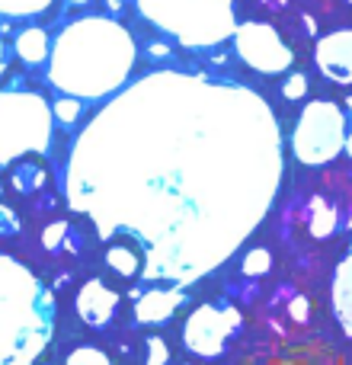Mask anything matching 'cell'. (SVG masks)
I'll list each match as a JSON object with an SVG mask.
<instances>
[{
    "mask_svg": "<svg viewBox=\"0 0 352 365\" xmlns=\"http://www.w3.org/2000/svg\"><path fill=\"white\" fill-rule=\"evenodd\" d=\"M231 38H234V48H237L240 61L250 64L259 74H282L295 61L291 48L282 42L276 26H269V23H257V19L240 23Z\"/></svg>",
    "mask_w": 352,
    "mask_h": 365,
    "instance_id": "ba28073f",
    "label": "cell"
},
{
    "mask_svg": "<svg viewBox=\"0 0 352 365\" xmlns=\"http://www.w3.org/2000/svg\"><path fill=\"white\" fill-rule=\"evenodd\" d=\"M186 302V292L173 289V285H154V289H145L138 295L135 292V321L138 324H164L180 311V304Z\"/></svg>",
    "mask_w": 352,
    "mask_h": 365,
    "instance_id": "8fae6325",
    "label": "cell"
},
{
    "mask_svg": "<svg viewBox=\"0 0 352 365\" xmlns=\"http://www.w3.org/2000/svg\"><path fill=\"white\" fill-rule=\"evenodd\" d=\"M282 173V128L257 90L154 71L77 135L64 199L100 240L138 244L145 282L186 285L263 225Z\"/></svg>",
    "mask_w": 352,
    "mask_h": 365,
    "instance_id": "6da1fadb",
    "label": "cell"
},
{
    "mask_svg": "<svg viewBox=\"0 0 352 365\" xmlns=\"http://www.w3.org/2000/svg\"><path fill=\"white\" fill-rule=\"evenodd\" d=\"M240 327H244V317L231 304H199L182 324V343L189 353L214 359L224 353V346Z\"/></svg>",
    "mask_w": 352,
    "mask_h": 365,
    "instance_id": "52a82bcc",
    "label": "cell"
},
{
    "mask_svg": "<svg viewBox=\"0 0 352 365\" xmlns=\"http://www.w3.org/2000/svg\"><path fill=\"white\" fill-rule=\"evenodd\" d=\"M4 71H6V48H4V42H0V77H4Z\"/></svg>",
    "mask_w": 352,
    "mask_h": 365,
    "instance_id": "484cf974",
    "label": "cell"
},
{
    "mask_svg": "<svg viewBox=\"0 0 352 365\" xmlns=\"http://www.w3.org/2000/svg\"><path fill=\"white\" fill-rule=\"evenodd\" d=\"M45 182V173L38 170L36 164H23V167H16V170H13V189H16V192H36L38 186H42Z\"/></svg>",
    "mask_w": 352,
    "mask_h": 365,
    "instance_id": "e0dca14e",
    "label": "cell"
},
{
    "mask_svg": "<svg viewBox=\"0 0 352 365\" xmlns=\"http://www.w3.org/2000/svg\"><path fill=\"white\" fill-rule=\"evenodd\" d=\"M333 314L343 334L352 336V257L346 253L333 272Z\"/></svg>",
    "mask_w": 352,
    "mask_h": 365,
    "instance_id": "7c38bea8",
    "label": "cell"
},
{
    "mask_svg": "<svg viewBox=\"0 0 352 365\" xmlns=\"http://www.w3.org/2000/svg\"><path fill=\"white\" fill-rule=\"evenodd\" d=\"M272 269V253L266 250V247H257V250H250L244 257V263H240V272L244 276H266V272Z\"/></svg>",
    "mask_w": 352,
    "mask_h": 365,
    "instance_id": "ac0fdd59",
    "label": "cell"
},
{
    "mask_svg": "<svg viewBox=\"0 0 352 365\" xmlns=\"http://www.w3.org/2000/svg\"><path fill=\"white\" fill-rule=\"evenodd\" d=\"M304 93H308V77H304V74H291L289 81L282 83V96H285V100H301Z\"/></svg>",
    "mask_w": 352,
    "mask_h": 365,
    "instance_id": "603a6c76",
    "label": "cell"
},
{
    "mask_svg": "<svg viewBox=\"0 0 352 365\" xmlns=\"http://www.w3.org/2000/svg\"><path fill=\"white\" fill-rule=\"evenodd\" d=\"M314 61L327 81L346 87L352 81V29H336L323 36L314 48Z\"/></svg>",
    "mask_w": 352,
    "mask_h": 365,
    "instance_id": "9c48e42d",
    "label": "cell"
},
{
    "mask_svg": "<svg viewBox=\"0 0 352 365\" xmlns=\"http://www.w3.org/2000/svg\"><path fill=\"white\" fill-rule=\"evenodd\" d=\"M349 141L346 113L333 100H314L301 109L298 125L291 132V151L301 164L323 167L340 158V151Z\"/></svg>",
    "mask_w": 352,
    "mask_h": 365,
    "instance_id": "8992f818",
    "label": "cell"
},
{
    "mask_svg": "<svg viewBox=\"0 0 352 365\" xmlns=\"http://www.w3.org/2000/svg\"><path fill=\"white\" fill-rule=\"evenodd\" d=\"M308 308H311V302H308V298H295V302H291L289 304V314L291 317H295V321H308Z\"/></svg>",
    "mask_w": 352,
    "mask_h": 365,
    "instance_id": "d4e9b609",
    "label": "cell"
},
{
    "mask_svg": "<svg viewBox=\"0 0 352 365\" xmlns=\"http://www.w3.org/2000/svg\"><path fill=\"white\" fill-rule=\"evenodd\" d=\"M138 61L132 32L109 16L74 19L48 48V81L81 103L119 93Z\"/></svg>",
    "mask_w": 352,
    "mask_h": 365,
    "instance_id": "7a4b0ae2",
    "label": "cell"
},
{
    "mask_svg": "<svg viewBox=\"0 0 352 365\" xmlns=\"http://www.w3.org/2000/svg\"><path fill=\"white\" fill-rule=\"evenodd\" d=\"M51 106L42 93L26 87L0 90V167L26 158L45 154L51 145Z\"/></svg>",
    "mask_w": 352,
    "mask_h": 365,
    "instance_id": "5b68a950",
    "label": "cell"
},
{
    "mask_svg": "<svg viewBox=\"0 0 352 365\" xmlns=\"http://www.w3.org/2000/svg\"><path fill=\"white\" fill-rule=\"evenodd\" d=\"M106 266L113 272H119V276L132 279V276H138V272H141V257H138V250H135V247L113 244L106 250Z\"/></svg>",
    "mask_w": 352,
    "mask_h": 365,
    "instance_id": "5bb4252c",
    "label": "cell"
},
{
    "mask_svg": "<svg viewBox=\"0 0 352 365\" xmlns=\"http://www.w3.org/2000/svg\"><path fill=\"white\" fill-rule=\"evenodd\" d=\"M138 13L186 48H212L234 36V0H135Z\"/></svg>",
    "mask_w": 352,
    "mask_h": 365,
    "instance_id": "277c9868",
    "label": "cell"
},
{
    "mask_svg": "<svg viewBox=\"0 0 352 365\" xmlns=\"http://www.w3.org/2000/svg\"><path fill=\"white\" fill-rule=\"evenodd\" d=\"M83 113V103L74 100V96H61V100L51 106V119H58L61 125H74Z\"/></svg>",
    "mask_w": 352,
    "mask_h": 365,
    "instance_id": "d6986e66",
    "label": "cell"
},
{
    "mask_svg": "<svg viewBox=\"0 0 352 365\" xmlns=\"http://www.w3.org/2000/svg\"><path fill=\"white\" fill-rule=\"evenodd\" d=\"M48 36L45 29H23L16 36V55L23 58L26 64H42L48 61Z\"/></svg>",
    "mask_w": 352,
    "mask_h": 365,
    "instance_id": "4fadbf2b",
    "label": "cell"
},
{
    "mask_svg": "<svg viewBox=\"0 0 352 365\" xmlns=\"http://www.w3.org/2000/svg\"><path fill=\"white\" fill-rule=\"evenodd\" d=\"M55 0H0V16L6 19H26L45 13Z\"/></svg>",
    "mask_w": 352,
    "mask_h": 365,
    "instance_id": "2e32d148",
    "label": "cell"
},
{
    "mask_svg": "<svg viewBox=\"0 0 352 365\" xmlns=\"http://www.w3.org/2000/svg\"><path fill=\"white\" fill-rule=\"evenodd\" d=\"M64 365H109V356L103 353V349H96V346H81V349H74V353L68 356V362Z\"/></svg>",
    "mask_w": 352,
    "mask_h": 365,
    "instance_id": "44dd1931",
    "label": "cell"
},
{
    "mask_svg": "<svg viewBox=\"0 0 352 365\" xmlns=\"http://www.w3.org/2000/svg\"><path fill=\"white\" fill-rule=\"evenodd\" d=\"M71 6H83V4H90V0H68Z\"/></svg>",
    "mask_w": 352,
    "mask_h": 365,
    "instance_id": "83f0119b",
    "label": "cell"
},
{
    "mask_svg": "<svg viewBox=\"0 0 352 365\" xmlns=\"http://www.w3.org/2000/svg\"><path fill=\"white\" fill-rule=\"evenodd\" d=\"M19 231V218L13 215V208L0 205V237H13Z\"/></svg>",
    "mask_w": 352,
    "mask_h": 365,
    "instance_id": "cb8c5ba5",
    "label": "cell"
},
{
    "mask_svg": "<svg viewBox=\"0 0 352 365\" xmlns=\"http://www.w3.org/2000/svg\"><path fill=\"white\" fill-rule=\"evenodd\" d=\"M55 330V295L19 259L0 253V365H32Z\"/></svg>",
    "mask_w": 352,
    "mask_h": 365,
    "instance_id": "3957f363",
    "label": "cell"
},
{
    "mask_svg": "<svg viewBox=\"0 0 352 365\" xmlns=\"http://www.w3.org/2000/svg\"><path fill=\"white\" fill-rule=\"evenodd\" d=\"M109 10H113V13L122 10V0H109Z\"/></svg>",
    "mask_w": 352,
    "mask_h": 365,
    "instance_id": "4316f807",
    "label": "cell"
},
{
    "mask_svg": "<svg viewBox=\"0 0 352 365\" xmlns=\"http://www.w3.org/2000/svg\"><path fill=\"white\" fill-rule=\"evenodd\" d=\"M71 225L68 221H55V225H48L45 227V234H42V244H45V250H51V253H58L61 247H71Z\"/></svg>",
    "mask_w": 352,
    "mask_h": 365,
    "instance_id": "ffe728a7",
    "label": "cell"
},
{
    "mask_svg": "<svg viewBox=\"0 0 352 365\" xmlns=\"http://www.w3.org/2000/svg\"><path fill=\"white\" fill-rule=\"evenodd\" d=\"M147 362L145 365H167L170 362V346L164 343V336H147Z\"/></svg>",
    "mask_w": 352,
    "mask_h": 365,
    "instance_id": "7402d4cb",
    "label": "cell"
},
{
    "mask_svg": "<svg viewBox=\"0 0 352 365\" xmlns=\"http://www.w3.org/2000/svg\"><path fill=\"white\" fill-rule=\"evenodd\" d=\"M282 365H291V362H282Z\"/></svg>",
    "mask_w": 352,
    "mask_h": 365,
    "instance_id": "f1b7e54d",
    "label": "cell"
},
{
    "mask_svg": "<svg viewBox=\"0 0 352 365\" xmlns=\"http://www.w3.org/2000/svg\"><path fill=\"white\" fill-rule=\"evenodd\" d=\"M336 231V208L327 199L311 202V237H330Z\"/></svg>",
    "mask_w": 352,
    "mask_h": 365,
    "instance_id": "9a60e30c",
    "label": "cell"
},
{
    "mask_svg": "<svg viewBox=\"0 0 352 365\" xmlns=\"http://www.w3.org/2000/svg\"><path fill=\"white\" fill-rule=\"evenodd\" d=\"M119 304H122V295L115 289H109L103 279H87L81 285V292H77V314L90 327L113 324L115 314H119Z\"/></svg>",
    "mask_w": 352,
    "mask_h": 365,
    "instance_id": "30bf717a",
    "label": "cell"
}]
</instances>
